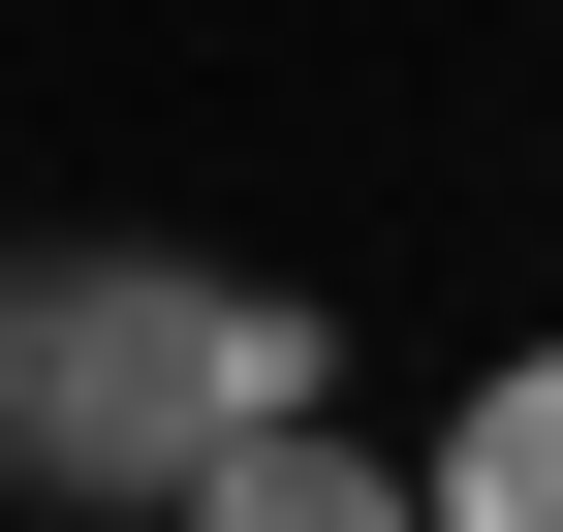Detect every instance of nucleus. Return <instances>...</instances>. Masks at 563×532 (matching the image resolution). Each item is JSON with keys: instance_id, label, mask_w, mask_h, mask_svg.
I'll use <instances>...</instances> for the list:
<instances>
[{"instance_id": "f257e3e1", "label": "nucleus", "mask_w": 563, "mask_h": 532, "mask_svg": "<svg viewBox=\"0 0 563 532\" xmlns=\"http://www.w3.org/2000/svg\"><path fill=\"white\" fill-rule=\"evenodd\" d=\"M344 345L282 282H220V251H32V313H0V501H220L251 439H313Z\"/></svg>"}, {"instance_id": "f03ea898", "label": "nucleus", "mask_w": 563, "mask_h": 532, "mask_svg": "<svg viewBox=\"0 0 563 532\" xmlns=\"http://www.w3.org/2000/svg\"><path fill=\"white\" fill-rule=\"evenodd\" d=\"M439 532H563V345H501L439 408Z\"/></svg>"}, {"instance_id": "7ed1b4c3", "label": "nucleus", "mask_w": 563, "mask_h": 532, "mask_svg": "<svg viewBox=\"0 0 563 532\" xmlns=\"http://www.w3.org/2000/svg\"><path fill=\"white\" fill-rule=\"evenodd\" d=\"M188 532H439V470H376V439L313 408V439H251V470L188 501Z\"/></svg>"}, {"instance_id": "20e7f679", "label": "nucleus", "mask_w": 563, "mask_h": 532, "mask_svg": "<svg viewBox=\"0 0 563 532\" xmlns=\"http://www.w3.org/2000/svg\"><path fill=\"white\" fill-rule=\"evenodd\" d=\"M0 313H32V251H0Z\"/></svg>"}]
</instances>
